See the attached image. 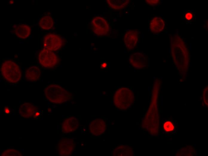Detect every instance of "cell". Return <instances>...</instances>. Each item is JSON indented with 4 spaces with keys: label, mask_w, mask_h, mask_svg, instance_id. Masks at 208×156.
I'll use <instances>...</instances> for the list:
<instances>
[{
    "label": "cell",
    "mask_w": 208,
    "mask_h": 156,
    "mask_svg": "<svg viewBox=\"0 0 208 156\" xmlns=\"http://www.w3.org/2000/svg\"><path fill=\"white\" fill-rule=\"evenodd\" d=\"M44 93L48 100L54 104H60L70 100L72 98L70 92L55 83L46 86L44 89Z\"/></svg>",
    "instance_id": "obj_1"
},
{
    "label": "cell",
    "mask_w": 208,
    "mask_h": 156,
    "mask_svg": "<svg viewBox=\"0 0 208 156\" xmlns=\"http://www.w3.org/2000/svg\"><path fill=\"white\" fill-rule=\"evenodd\" d=\"M1 72L4 78L10 83H16L21 78L20 68L15 62L11 60H6L2 63Z\"/></svg>",
    "instance_id": "obj_2"
},
{
    "label": "cell",
    "mask_w": 208,
    "mask_h": 156,
    "mask_svg": "<svg viewBox=\"0 0 208 156\" xmlns=\"http://www.w3.org/2000/svg\"><path fill=\"white\" fill-rule=\"evenodd\" d=\"M132 92L125 87L120 88L115 92L114 103L115 106L120 110H125L132 105L134 100Z\"/></svg>",
    "instance_id": "obj_3"
},
{
    "label": "cell",
    "mask_w": 208,
    "mask_h": 156,
    "mask_svg": "<svg viewBox=\"0 0 208 156\" xmlns=\"http://www.w3.org/2000/svg\"><path fill=\"white\" fill-rule=\"evenodd\" d=\"M91 25L93 32L98 36H106L110 33L109 25L107 20L103 17L97 16L94 17L91 20Z\"/></svg>",
    "instance_id": "obj_4"
},
{
    "label": "cell",
    "mask_w": 208,
    "mask_h": 156,
    "mask_svg": "<svg viewBox=\"0 0 208 156\" xmlns=\"http://www.w3.org/2000/svg\"><path fill=\"white\" fill-rule=\"evenodd\" d=\"M38 60L40 64L46 68H53L59 62L58 58L56 55L52 51L44 48L39 52Z\"/></svg>",
    "instance_id": "obj_5"
},
{
    "label": "cell",
    "mask_w": 208,
    "mask_h": 156,
    "mask_svg": "<svg viewBox=\"0 0 208 156\" xmlns=\"http://www.w3.org/2000/svg\"><path fill=\"white\" fill-rule=\"evenodd\" d=\"M76 145L74 140L69 137L61 139L57 144L58 154L61 156H70L75 150Z\"/></svg>",
    "instance_id": "obj_6"
},
{
    "label": "cell",
    "mask_w": 208,
    "mask_h": 156,
    "mask_svg": "<svg viewBox=\"0 0 208 156\" xmlns=\"http://www.w3.org/2000/svg\"><path fill=\"white\" fill-rule=\"evenodd\" d=\"M63 39L59 35L54 34L46 35L43 39V45L45 48L56 51L60 49L64 44Z\"/></svg>",
    "instance_id": "obj_7"
},
{
    "label": "cell",
    "mask_w": 208,
    "mask_h": 156,
    "mask_svg": "<svg viewBox=\"0 0 208 156\" xmlns=\"http://www.w3.org/2000/svg\"><path fill=\"white\" fill-rule=\"evenodd\" d=\"M106 127V123L104 119H95L92 120L88 126L89 130L92 136L98 137L105 133Z\"/></svg>",
    "instance_id": "obj_8"
},
{
    "label": "cell",
    "mask_w": 208,
    "mask_h": 156,
    "mask_svg": "<svg viewBox=\"0 0 208 156\" xmlns=\"http://www.w3.org/2000/svg\"><path fill=\"white\" fill-rule=\"evenodd\" d=\"M79 121L74 116L68 117L62 123L61 129L64 134L72 133L77 130L79 126Z\"/></svg>",
    "instance_id": "obj_9"
},
{
    "label": "cell",
    "mask_w": 208,
    "mask_h": 156,
    "mask_svg": "<svg viewBox=\"0 0 208 156\" xmlns=\"http://www.w3.org/2000/svg\"><path fill=\"white\" fill-rule=\"evenodd\" d=\"M139 33L135 30L127 31L123 37V41L126 47L129 50L134 49L137 46L139 41Z\"/></svg>",
    "instance_id": "obj_10"
},
{
    "label": "cell",
    "mask_w": 208,
    "mask_h": 156,
    "mask_svg": "<svg viewBox=\"0 0 208 156\" xmlns=\"http://www.w3.org/2000/svg\"><path fill=\"white\" fill-rule=\"evenodd\" d=\"M145 54L136 52L131 54L129 57V62L131 66L137 69H141L147 66V59Z\"/></svg>",
    "instance_id": "obj_11"
},
{
    "label": "cell",
    "mask_w": 208,
    "mask_h": 156,
    "mask_svg": "<svg viewBox=\"0 0 208 156\" xmlns=\"http://www.w3.org/2000/svg\"><path fill=\"white\" fill-rule=\"evenodd\" d=\"M37 107L30 103H26L21 104L19 108V112L20 116L25 118L32 117L37 111Z\"/></svg>",
    "instance_id": "obj_12"
},
{
    "label": "cell",
    "mask_w": 208,
    "mask_h": 156,
    "mask_svg": "<svg viewBox=\"0 0 208 156\" xmlns=\"http://www.w3.org/2000/svg\"><path fill=\"white\" fill-rule=\"evenodd\" d=\"M165 25V22L163 19L158 16H156L150 20L149 25V29L153 33H159L163 31Z\"/></svg>",
    "instance_id": "obj_13"
},
{
    "label": "cell",
    "mask_w": 208,
    "mask_h": 156,
    "mask_svg": "<svg viewBox=\"0 0 208 156\" xmlns=\"http://www.w3.org/2000/svg\"><path fill=\"white\" fill-rule=\"evenodd\" d=\"M16 35L21 39H25L30 35L31 32L30 27L25 24H18L13 27Z\"/></svg>",
    "instance_id": "obj_14"
},
{
    "label": "cell",
    "mask_w": 208,
    "mask_h": 156,
    "mask_svg": "<svg viewBox=\"0 0 208 156\" xmlns=\"http://www.w3.org/2000/svg\"><path fill=\"white\" fill-rule=\"evenodd\" d=\"M40 70L39 67L33 66L29 67L25 73V78L28 81L36 82L39 79Z\"/></svg>",
    "instance_id": "obj_15"
},
{
    "label": "cell",
    "mask_w": 208,
    "mask_h": 156,
    "mask_svg": "<svg viewBox=\"0 0 208 156\" xmlns=\"http://www.w3.org/2000/svg\"><path fill=\"white\" fill-rule=\"evenodd\" d=\"M53 20L52 16L49 15H46L40 18L38 25L43 29L49 30L53 28Z\"/></svg>",
    "instance_id": "obj_16"
},
{
    "label": "cell",
    "mask_w": 208,
    "mask_h": 156,
    "mask_svg": "<svg viewBox=\"0 0 208 156\" xmlns=\"http://www.w3.org/2000/svg\"><path fill=\"white\" fill-rule=\"evenodd\" d=\"M129 0H107L106 2L111 8L120 10L125 8L129 4Z\"/></svg>",
    "instance_id": "obj_17"
},
{
    "label": "cell",
    "mask_w": 208,
    "mask_h": 156,
    "mask_svg": "<svg viewBox=\"0 0 208 156\" xmlns=\"http://www.w3.org/2000/svg\"><path fill=\"white\" fill-rule=\"evenodd\" d=\"M2 156H22L21 152L15 149H7L3 151L1 154Z\"/></svg>",
    "instance_id": "obj_18"
},
{
    "label": "cell",
    "mask_w": 208,
    "mask_h": 156,
    "mask_svg": "<svg viewBox=\"0 0 208 156\" xmlns=\"http://www.w3.org/2000/svg\"><path fill=\"white\" fill-rule=\"evenodd\" d=\"M163 128L164 130L166 132H171L174 130L175 126L172 122L171 121H167L164 123Z\"/></svg>",
    "instance_id": "obj_19"
},
{
    "label": "cell",
    "mask_w": 208,
    "mask_h": 156,
    "mask_svg": "<svg viewBox=\"0 0 208 156\" xmlns=\"http://www.w3.org/2000/svg\"><path fill=\"white\" fill-rule=\"evenodd\" d=\"M145 1L147 4L152 6L157 5L160 2V1L159 0H146Z\"/></svg>",
    "instance_id": "obj_20"
},
{
    "label": "cell",
    "mask_w": 208,
    "mask_h": 156,
    "mask_svg": "<svg viewBox=\"0 0 208 156\" xmlns=\"http://www.w3.org/2000/svg\"><path fill=\"white\" fill-rule=\"evenodd\" d=\"M185 16L186 20H190L192 19L193 16L192 13L188 12L185 14Z\"/></svg>",
    "instance_id": "obj_21"
},
{
    "label": "cell",
    "mask_w": 208,
    "mask_h": 156,
    "mask_svg": "<svg viewBox=\"0 0 208 156\" xmlns=\"http://www.w3.org/2000/svg\"><path fill=\"white\" fill-rule=\"evenodd\" d=\"M108 66V63L106 62H103L101 64L100 68L102 69H105L107 68Z\"/></svg>",
    "instance_id": "obj_22"
},
{
    "label": "cell",
    "mask_w": 208,
    "mask_h": 156,
    "mask_svg": "<svg viewBox=\"0 0 208 156\" xmlns=\"http://www.w3.org/2000/svg\"><path fill=\"white\" fill-rule=\"evenodd\" d=\"M4 112L7 115L10 114V109L6 106L4 107Z\"/></svg>",
    "instance_id": "obj_23"
},
{
    "label": "cell",
    "mask_w": 208,
    "mask_h": 156,
    "mask_svg": "<svg viewBox=\"0 0 208 156\" xmlns=\"http://www.w3.org/2000/svg\"><path fill=\"white\" fill-rule=\"evenodd\" d=\"M40 115V113L39 112L37 111L36 112L34 115V118H35L38 117H39V116Z\"/></svg>",
    "instance_id": "obj_24"
},
{
    "label": "cell",
    "mask_w": 208,
    "mask_h": 156,
    "mask_svg": "<svg viewBox=\"0 0 208 156\" xmlns=\"http://www.w3.org/2000/svg\"><path fill=\"white\" fill-rule=\"evenodd\" d=\"M186 71H182L181 74L183 75V77H184L186 75Z\"/></svg>",
    "instance_id": "obj_25"
},
{
    "label": "cell",
    "mask_w": 208,
    "mask_h": 156,
    "mask_svg": "<svg viewBox=\"0 0 208 156\" xmlns=\"http://www.w3.org/2000/svg\"><path fill=\"white\" fill-rule=\"evenodd\" d=\"M188 74V72H186V77H187Z\"/></svg>",
    "instance_id": "obj_26"
},
{
    "label": "cell",
    "mask_w": 208,
    "mask_h": 156,
    "mask_svg": "<svg viewBox=\"0 0 208 156\" xmlns=\"http://www.w3.org/2000/svg\"><path fill=\"white\" fill-rule=\"evenodd\" d=\"M179 80L180 81H183V80L182 79H180Z\"/></svg>",
    "instance_id": "obj_27"
},
{
    "label": "cell",
    "mask_w": 208,
    "mask_h": 156,
    "mask_svg": "<svg viewBox=\"0 0 208 156\" xmlns=\"http://www.w3.org/2000/svg\"><path fill=\"white\" fill-rule=\"evenodd\" d=\"M179 78H180V79H182V77L181 76H180L179 77Z\"/></svg>",
    "instance_id": "obj_28"
},
{
    "label": "cell",
    "mask_w": 208,
    "mask_h": 156,
    "mask_svg": "<svg viewBox=\"0 0 208 156\" xmlns=\"http://www.w3.org/2000/svg\"><path fill=\"white\" fill-rule=\"evenodd\" d=\"M184 77V80H185V79H186V77L185 76Z\"/></svg>",
    "instance_id": "obj_29"
},
{
    "label": "cell",
    "mask_w": 208,
    "mask_h": 156,
    "mask_svg": "<svg viewBox=\"0 0 208 156\" xmlns=\"http://www.w3.org/2000/svg\"><path fill=\"white\" fill-rule=\"evenodd\" d=\"M202 98L201 97H201H200V100H201V99H202Z\"/></svg>",
    "instance_id": "obj_30"
},
{
    "label": "cell",
    "mask_w": 208,
    "mask_h": 156,
    "mask_svg": "<svg viewBox=\"0 0 208 156\" xmlns=\"http://www.w3.org/2000/svg\"><path fill=\"white\" fill-rule=\"evenodd\" d=\"M161 79L162 80L163 79V77L162 76L160 77Z\"/></svg>",
    "instance_id": "obj_31"
},
{
    "label": "cell",
    "mask_w": 208,
    "mask_h": 156,
    "mask_svg": "<svg viewBox=\"0 0 208 156\" xmlns=\"http://www.w3.org/2000/svg\"><path fill=\"white\" fill-rule=\"evenodd\" d=\"M177 82H179V80H178V79H177Z\"/></svg>",
    "instance_id": "obj_32"
},
{
    "label": "cell",
    "mask_w": 208,
    "mask_h": 156,
    "mask_svg": "<svg viewBox=\"0 0 208 156\" xmlns=\"http://www.w3.org/2000/svg\"><path fill=\"white\" fill-rule=\"evenodd\" d=\"M178 74H179V72L178 71Z\"/></svg>",
    "instance_id": "obj_33"
},
{
    "label": "cell",
    "mask_w": 208,
    "mask_h": 156,
    "mask_svg": "<svg viewBox=\"0 0 208 156\" xmlns=\"http://www.w3.org/2000/svg\"><path fill=\"white\" fill-rule=\"evenodd\" d=\"M202 91V89L201 88V91Z\"/></svg>",
    "instance_id": "obj_34"
}]
</instances>
